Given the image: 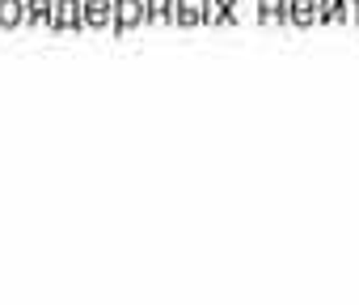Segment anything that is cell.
I'll list each match as a JSON object with an SVG mask.
<instances>
[{"mask_svg": "<svg viewBox=\"0 0 359 305\" xmlns=\"http://www.w3.org/2000/svg\"><path fill=\"white\" fill-rule=\"evenodd\" d=\"M342 22V0H317V26Z\"/></svg>", "mask_w": 359, "mask_h": 305, "instance_id": "ba28073f", "label": "cell"}, {"mask_svg": "<svg viewBox=\"0 0 359 305\" xmlns=\"http://www.w3.org/2000/svg\"><path fill=\"white\" fill-rule=\"evenodd\" d=\"M51 30H85V0H55Z\"/></svg>", "mask_w": 359, "mask_h": 305, "instance_id": "7a4b0ae2", "label": "cell"}, {"mask_svg": "<svg viewBox=\"0 0 359 305\" xmlns=\"http://www.w3.org/2000/svg\"><path fill=\"white\" fill-rule=\"evenodd\" d=\"M26 26V0H0V30H22Z\"/></svg>", "mask_w": 359, "mask_h": 305, "instance_id": "5b68a950", "label": "cell"}, {"mask_svg": "<svg viewBox=\"0 0 359 305\" xmlns=\"http://www.w3.org/2000/svg\"><path fill=\"white\" fill-rule=\"evenodd\" d=\"M55 0H26V30H51Z\"/></svg>", "mask_w": 359, "mask_h": 305, "instance_id": "277c9868", "label": "cell"}, {"mask_svg": "<svg viewBox=\"0 0 359 305\" xmlns=\"http://www.w3.org/2000/svg\"><path fill=\"white\" fill-rule=\"evenodd\" d=\"M292 26L296 30L317 26V0H292Z\"/></svg>", "mask_w": 359, "mask_h": 305, "instance_id": "8992f818", "label": "cell"}, {"mask_svg": "<svg viewBox=\"0 0 359 305\" xmlns=\"http://www.w3.org/2000/svg\"><path fill=\"white\" fill-rule=\"evenodd\" d=\"M114 0H85V30H110Z\"/></svg>", "mask_w": 359, "mask_h": 305, "instance_id": "3957f363", "label": "cell"}, {"mask_svg": "<svg viewBox=\"0 0 359 305\" xmlns=\"http://www.w3.org/2000/svg\"><path fill=\"white\" fill-rule=\"evenodd\" d=\"M342 26H359V0H342Z\"/></svg>", "mask_w": 359, "mask_h": 305, "instance_id": "8fae6325", "label": "cell"}, {"mask_svg": "<svg viewBox=\"0 0 359 305\" xmlns=\"http://www.w3.org/2000/svg\"><path fill=\"white\" fill-rule=\"evenodd\" d=\"M161 13H165V0H144V26L161 22Z\"/></svg>", "mask_w": 359, "mask_h": 305, "instance_id": "30bf717a", "label": "cell"}, {"mask_svg": "<svg viewBox=\"0 0 359 305\" xmlns=\"http://www.w3.org/2000/svg\"><path fill=\"white\" fill-rule=\"evenodd\" d=\"M258 22L262 26H275V0H258Z\"/></svg>", "mask_w": 359, "mask_h": 305, "instance_id": "7c38bea8", "label": "cell"}, {"mask_svg": "<svg viewBox=\"0 0 359 305\" xmlns=\"http://www.w3.org/2000/svg\"><path fill=\"white\" fill-rule=\"evenodd\" d=\"M275 26L292 30V0H275Z\"/></svg>", "mask_w": 359, "mask_h": 305, "instance_id": "9c48e42d", "label": "cell"}, {"mask_svg": "<svg viewBox=\"0 0 359 305\" xmlns=\"http://www.w3.org/2000/svg\"><path fill=\"white\" fill-rule=\"evenodd\" d=\"M161 22L177 26V0H165V13H161Z\"/></svg>", "mask_w": 359, "mask_h": 305, "instance_id": "4fadbf2b", "label": "cell"}, {"mask_svg": "<svg viewBox=\"0 0 359 305\" xmlns=\"http://www.w3.org/2000/svg\"><path fill=\"white\" fill-rule=\"evenodd\" d=\"M140 26H144V0H114L110 34H127V30H140Z\"/></svg>", "mask_w": 359, "mask_h": 305, "instance_id": "6da1fadb", "label": "cell"}, {"mask_svg": "<svg viewBox=\"0 0 359 305\" xmlns=\"http://www.w3.org/2000/svg\"><path fill=\"white\" fill-rule=\"evenodd\" d=\"M177 26H182V30L203 26V5H199V0H177Z\"/></svg>", "mask_w": 359, "mask_h": 305, "instance_id": "52a82bcc", "label": "cell"}]
</instances>
